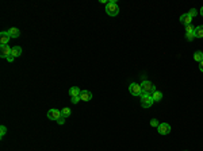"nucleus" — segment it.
I'll return each instance as SVG.
<instances>
[{"label": "nucleus", "mask_w": 203, "mask_h": 151, "mask_svg": "<svg viewBox=\"0 0 203 151\" xmlns=\"http://www.w3.org/2000/svg\"><path fill=\"white\" fill-rule=\"evenodd\" d=\"M106 14L110 15V16H117V15L119 14V7H118L115 0H110V2L106 4Z\"/></svg>", "instance_id": "obj_1"}, {"label": "nucleus", "mask_w": 203, "mask_h": 151, "mask_svg": "<svg viewBox=\"0 0 203 151\" xmlns=\"http://www.w3.org/2000/svg\"><path fill=\"white\" fill-rule=\"evenodd\" d=\"M141 88H142V94H153V93L156 92V86L150 83V81H148V80H143L142 81Z\"/></svg>", "instance_id": "obj_2"}, {"label": "nucleus", "mask_w": 203, "mask_h": 151, "mask_svg": "<svg viewBox=\"0 0 203 151\" xmlns=\"http://www.w3.org/2000/svg\"><path fill=\"white\" fill-rule=\"evenodd\" d=\"M153 97L152 94H142L141 96V105L142 108H150V107L153 105Z\"/></svg>", "instance_id": "obj_3"}, {"label": "nucleus", "mask_w": 203, "mask_h": 151, "mask_svg": "<svg viewBox=\"0 0 203 151\" xmlns=\"http://www.w3.org/2000/svg\"><path fill=\"white\" fill-rule=\"evenodd\" d=\"M129 92L133 94V96H142V88L141 85H138L137 83H132L129 86Z\"/></svg>", "instance_id": "obj_4"}, {"label": "nucleus", "mask_w": 203, "mask_h": 151, "mask_svg": "<svg viewBox=\"0 0 203 151\" xmlns=\"http://www.w3.org/2000/svg\"><path fill=\"white\" fill-rule=\"evenodd\" d=\"M61 109H56V108H52L50 111L48 112V119H50V120H56L57 121L58 119H61Z\"/></svg>", "instance_id": "obj_5"}, {"label": "nucleus", "mask_w": 203, "mask_h": 151, "mask_svg": "<svg viewBox=\"0 0 203 151\" xmlns=\"http://www.w3.org/2000/svg\"><path fill=\"white\" fill-rule=\"evenodd\" d=\"M157 132L160 135H168L171 132V125L168 124V123H161L157 127Z\"/></svg>", "instance_id": "obj_6"}, {"label": "nucleus", "mask_w": 203, "mask_h": 151, "mask_svg": "<svg viewBox=\"0 0 203 151\" xmlns=\"http://www.w3.org/2000/svg\"><path fill=\"white\" fill-rule=\"evenodd\" d=\"M10 39H11V37H10V33H8V31H2V33H0V46L8 45Z\"/></svg>", "instance_id": "obj_7"}, {"label": "nucleus", "mask_w": 203, "mask_h": 151, "mask_svg": "<svg viewBox=\"0 0 203 151\" xmlns=\"http://www.w3.org/2000/svg\"><path fill=\"white\" fill-rule=\"evenodd\" d=\"M11 51H12V47H10V45H5V46H0V57L2 58H5L11 55Z\"/></svg>", "instance_id": "obj_8"}, {"label": "nucleus", "mask_w": 203, "mask_h": 151, "mask_svg": "<svg viewBox=\"0 0 203 151\" xmlns=\"http://www.w3.org/2000/svg\"><path fill=\"white\" fill-rule=\"evenodd\" d=\"M180 22H182V24L184 27L190 26V24L192 23V18L188 14H183V15H180Z\"/></svg>", "instance_id": "obj_9"}, {"label": "nucleus", "mask_w": 203, "mask_h": 151, "mask_svg": "<svg viewBox=\"0 0 203 151\" xmlns=\"http://www.w3.org/2000/svg\"><path fill=\"white\" fill-rule=\"evenodd\" d=\"M80 99L83 100V101H89V100L92 99V93L89 92V90H81Z\"/></svg>", "instance_id": "obj_10"}, {"label": "nucleus", "mask_w": 203, "mask_h": 151, "mask_svg": "<svg viewBox=\"0 0 203 151\" xmlns=\"http://www.w3.org/2000/svg\"><path fill=\"white\" fill-rule=\"evenodd\" d=\"M11 55H12V57H15V58L20 57V55H22V47H20V46H14V47H12Z\"/></svg>", "instance_id": "obj_11"}, {"label": "nucleus", "mask_w": 203, "mask_h": 151, "mask_svg": "<svg viewBox=\"0 0 203 151\" xmlns=\"http://www.w3.org/2000/svg\"><path fill=\"white\" fill-rule=\"evenodd\" d=\"M8 33H10V37L11 38H19L20 35V30L19 28H16V27H12L8 30Z\"/></svg>", "instance_id": "obj_12"}, {"label": "nucleus", "mask_w": 203, "mask_h": 151, "mask_svg": "<svg viewBox=\"0 0 203 151\" xmlns=\"http://www.w3.org/2000/svg\"><path fill=\"white\" fill-rule=\"evenodd\" d=\"M80 93H81V90H80V88H77V86H72L69 89V96L71 97L80 96Z\"/></svg>", "instance_id": "obj_13"}, {"label": "nucleus", "mask_w": 203, "mask_h": 151, "mask_svg": "<svg viewBox=\"0 0 203 151\" xmlns=\"http://www.w3.org/2000/svg\"><path fill=\"white\" fill-rule=\"evenodd\" d=\"M195 38H203V24L195 27Z\"/></svg>", "instance_id": "obj_14"}, {"label": "nucleus", "mask_w": 203, "mask_h": 151, "mask_svg": "<svg viewBox=\"0 0 203 151\" xmlns=\"http://www.w3.org/2000/svg\"><path fill=\"white\" fill-rule=\"evenodd\" d=\"M152 97H153V101H161V99H162V93H161V92H158V90H156V92L152 94Z\"/></svg>", "instance_id": "obj_15"}, {"label": "nucleus", "mask_w": 203, "mask_h": 151, "mask_svg": "<svg viewBox=\"0 0 203 151\" xmlns=\"http://www.w3.org/2000/svg\"><path fill=\"white\" fill-rule=\"evenodd\" d=\"M71 113H72V112H71V108H67V107H65V108L61 109V116H62V118H65V119L69 118Z\"/></svg>", "instance_id": "obj_16"}, {"label": "nucleus", "mask_w": 203, "mask_h": 151, "mask_svg": "<svg viewBox=\"0 0 203 151\" xmlns=\"http://www.w3.org/2000/svg\"><path fill=\"white\" fill-rule=\"evenodd\" d=\"M194 59H195L196 62H202L203 61V51H196L195 54H194Z\"/></svg>", "instance_id": "obj_17"}, {"label": "nucleus", "mask_w": 203, "mask_h": 151, "mask_svg": "<svg viewBox=\"0 0 203 151\" xmlns=\"http://www.w3.org/2000/svg\"><path fill=\"white\" fill-rule=\"evenodd\" d=\"M186 34H191V33H195V27L192 26V24H190V26H186Z\"/></svg>", "instance_id": "obj_18"}, {"label": "nucleus", "mask_w": 203, "mask_h": 151, "mask_svg": "<svg viewBox=\"0 0 203 151\" xmlns=\"http://www.w3.org/2000/svg\"><path fill=\"white\" fill-rule=\"evenodd\" d=\"M7 134V128H5V125H2V127H0V138H4V135Z\"/></svg>", "instance_id": "obj_19"}, {"label": "nucleus", "mask_w": 203, "mask_h": 151, "mask_svg": "<svg viewBox=\"0 0 203 151\" xmlns=\"http://www.w3.org/2000/svg\"><path fill=\"white\" fill-rule=\"evenodd\" d=\"M186 39H187V40H190V42H191V40H194V39H195V33L186 34Z\"/></svg>", "instance_id": "obj_20"}, {"label": "nucleus", "mask_w": 203, "mask_h": 151, "mask_svg": "<svg viewBox=\"0 0 203 151\" xmlns=\"http://www.w3.org/2000/svg\"><path fill=\"white\" fill-rule=\"evenodd\" d=\"M188 15H190L191 18H195L196 15H198V11H196L195 8H191V9H190V12H188Z\"/></svg>", "instance_id": "obj_21"}, {"label": "nucleus", "mask_w": 203, "mask_h": 151, "mask_svg": "<svg viewBox=\"0 0 203 151\" xmlns=\"http://www.w3.org/2000/svg\"><path fill=\"white\" fill-rule=\"evenodd\" d=\"M80 96H76V97H71V101L72 103H73V104H77V103H79L80 101Z\"/></svg>", "instance_id": "obj_22"}, {"label": "nucleus", "mask_w": 203, "mask_h": 151, "mask_svg": "<svg viewBox=\"0 0 203 151\" xmlns=\"http://www.w3.org/2000/svg\"><path fill=\"white\" fill-rule=\"evenodd\" d=\"M150 125H152V127H158V121L156 120V119H152V120H150Z\"/></svg>", "instance_id": "obj_23"}, {"label": "nucleus", "mask_w": 203, "mask_h": 151, "mask_svg": "<svg viewBox=\"0 0 203 151\" xmlns=\"http://www.w3.org/2000/svg\"><path fill=\"white\" fill-rule=\"evenodd\" d=\"M57 123H58V124H64V123H65V118H61V119H58V120H57Z\"/></svg>", "instance_id": "obj_24"}, {"label": "nucleus", "mask_w": 203, "mask_h": 151, "mask_svg": "<svg viewBox=\"0 0 203 151\" xmlns=\"http://www.w3.org/2000/svg\"><path fill=\"white\" fill-rule=\"evenodd\" d=\"M14 59H15V57H12V55L7 57V61H8V62H12V61H14Z\"/></svg>", "instance_id": "obj_25"}, {"label": "nucleus", "mask_w": 203, "mask_h": 151, "mask_svg": "<svg viewBox=\"0 0 203 151\" xmlns=\"http://www.w3.org/2000/svg\"><path fill=\"white\" fill-rule=\"evenodd\" d=\"M199 69H201V72H203V61L199 62Z\"/></svg>", "instance_id": "obj_26"}, {"label": "nucleus", "mask_w": 203, "mask_h": 151, "mask_svg": "<svg viewBox=\"0 0 203 151\" xmlns=\"http://www.w3.org/2000/svg\"><path fill=\"white\" fill-rule=\"evenodd\" d=\"M201 15L203 16V5H202V8H201Z\"/></svg>", "instance_id": "obj_27"}]
</instances>
